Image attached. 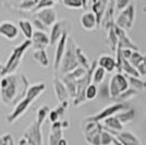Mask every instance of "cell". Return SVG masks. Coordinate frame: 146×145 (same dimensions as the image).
Wrapping results in <instances>:
<instances>
[{"label":"cell","instance_id":"1","mask_svg":"<svg viewBox=\"0 0 146 145\" xmlns=\"http://www.w3.org/2000/svg\"><path fill=\"white\" fill-rule=\"evenodd\" d=\"M46 88L45 83H38V84L32 85L30 88L26 92V96L18 104V106L14 108L11 115H9L7 117V121L9 123H13L14 121L17 120L18 118H20L21 116L24 114L25 111L27 110V108L30 107V105L34 99H36L37 97L39 96Z\"/></svg>","mask_w":146,"mask_h":145},{"label":"cell","instance_id":"2","mask_svg":"<svg viewBox=\"0 0 146 145\" xmlns=\"http://www.w3.org/2000/svg\"><path fill=\"white\" fill-rule=\"evenodd\" d=\"M32 45V41L27 39L24 43H22L20 46H17L15 48L13 49L12 55L10 57V59L8 61L6 66L3 67V70H2V74H8V73L13 72L21 63V59L23 57V55L25 54L26 49L30 47Z\"/></svg>","mask_w":146,"mask_h":145},{"label":"cell","instance_id":"3","mask_svg":"<svg viewBox=\"0 0 146 145\" xmlns=\"http://www.w3.org/2000/svg\"><path fill=\"white\" fill-rule=\"evenodd\" d=\"M129 87L128 79L123 73L119 72L113 74L110 78L109 82H108V88H109V95L110 98L115 99L119 96L121 93L127 91Z\"/></svg>","mask_w":146,"mask_h":145},{"label":"cell","instance_id":"4","mask_svg":"<svg viewBox=\"0 0 146 145\" xmlns=\"http://www.w3.org/2000/svg\"><path fill=\"white\" fill-rule=\"evenodd\" d=\"M68 41H69V46H68L67 51L63 55V58H62L60 63V67H62V72L63 73H70L79 66L75 49L73 48L74 42H73L72 38H68Z\"/></svg>","mask_w":146,"mask_h":145},{"label":"cell","instance_id":"5","mask_svg":"<svg viewBox=\"0 0 146 145\" xmlns=\"http://www.w3.org/2000/svg\"><path fill=\"white\" fill-rule=\"evenodd\" d=\"M134 19H135V6L131 3L128 8L122 10L120 14L118 15L116 20V26L124 31L130 30L133 25Z\"/></svg>","mask_w":146,"mask_h":145},{"label":"cell","instance_id":"6","mask_svg":"<svg viewBox=\"0 0 146 145\" xmlns=\"http://www.w3.org/2000/svg\"><path fill=\"white\" fill-rule=\"evenodd\" d=\"M124 109H127L125 104H122V103L112 104V105H110L108 107H106L104 110H102L96 116L90 117L88 120H90V122H97V121H100V120H105L106 118L111 117V116H115L117 112H119L121 110H124Z\"/></svg>","mask_w":146,"mask_h":145},{"label":"cell","instance_id":"7","mask_svg":"<svg viewBox=\"0 0 146 145\" xmlns=\"http://www.w3.org/2000/svg\"><path fill=\"white\" fill-rule=\"evenodd\" d=\"M71 30V23L69 21L62 20L59 21L52 25V30H51V34L49 37V43L51 45H55L56 43L60 39V37L64 34V33H69V31Z\"/></svg>","mask_w":146,"mask_h":145},{"label":"cell","instance_id":"8","mask_svg":"<svg viewBox=\"0 0 146 145\" xmlns=\"http://www.w3.org/2000/svg\"><path fill=\"white\" fill-rule=\"evenodd\" d=\"M40 127L36 121L32 123L24 133V139L27 141L30 145H42V132H40Z\"/></svg>","mask_w":146,"mask_h":145},{"label":"cell","instance_id":"9","mask_svg":"<svg viewBox=\"0 0 146 145\" xmlns=\"http://www.w3.org/2000/svg\"><path fill=\"white\" fill-rule=\"evenodd\" d=\"M36 19L39 20L46 27L52 26L56 23V20H57V12L52 8H44L43 10H40L37 13Z\"/></svg>","mask_w":146,"mask_h":145},{"label":"cell","instance_id":"10","mask_svg":"<svg viewBox=\"0 0 146 145\" xmlns=\"http://www.w3.org/2000/svg\"><path fill=\"white\" fill-rule=\"evenodd\" d=\"M0 35L13 41L19 35V27L11 21H3L0 23Z\"/></svg>","mask_w":146,"mask_h":145},{"label":"cell","instance_id":"11","mask_svg":"<svg viewBox=\"0 0 146 145\" xmlns=\"http://www.w3.org/2000/svg\"><path fill=\"white\" fill-rule=\"evenodd\" d=\"M68 38H69V33H64L60 39L58 41V45H57V50H56L55 55V70H58L60 67L61 60L63 58V55L66 53V48H67Z\"/></svg>","mask_w":146,"mask_h":145},{"label":"cell","instance_id":"12","mask_svg":"<svg viewBox=\"0 0 146 145\" xmlns=\"http://www.w3.org/2000/svg\"><path fill=\"white\" fill-rule=\"evenodd\" d=\"M98 67H102L106 72H113L117 68L116 59L110 55H102L97 60Z\"/></svg>","mask_w":146,"mask_h":145},{"label":"cell","instance_id":"13","mask_svg":"<svg viewBox=\"0 0 146 145\" xmlns=\"http://www.w3.org/2000/svg\"><path fill=\"white\" fill-rule=\"evenodd\" d=\"M80 22H81L82 27L86 31H93L96 27V25L98 24L96 15L93 12H91V11H87V12L84 13V14L81 17Z\"/></svg>","mask_w":146,"mask_h":145},{"label":"cell","instance_id":"14","mask_svg":"<svg viewBox=\"0 0 146 145\" xmlns=\"http://www.w3.org/2000/svg\"><path fill=\"white\" fill-rule=\"evenodd\" d=\"M31 39H33V43H34L36 49H45V47L49 44L48 35L45 32H43V31L34 32Z\"/></svg>","mask_w":146,"mask_h":145},{"label":"cell","instance_id":"15","mask_svg":"<svg viewBox=\"0 0 146 145\" xmlns=\"http://www.w3.org/2000/svg\"><path fill=\"white\" fill-rule=\"evenodd\" d=\"M61 138H62L61 123L57 121L51 126V133L49 135V145H58V142Z\"/></svg>","mask_w":146,"mask_h":145},{"label":"cell","instance_id":"16","mask_svg":"<svg viewBox=\"0 0 146 145\" xmlns=\"http://www.w3.org/2000/svg\"><path fill=\"white\" fill-rule=\"evenodd\" d=\"M107 8V0H96L94 1L93 3V10H94V14L96 15V19H97V23L99 24L100 20L103 18L104 12Z\"/></svg>","mask_w":146,"mask_h":145},{"label":"cell","instance_id":"17","mask_svg":"<svg viewBox=\"0 0 146 145\" xmlns=\"http://www.w3.org/2000/svg\"><path fill=\"white\" fill-rule=\"evenodd\" d=\"M118 139L122 143V145H140V142L137 138L133 135L131 132L123 131L118 135Z\"/></svg>","mask_w":146,"mask_h":145},{"label":"cell","instance_id":"18","mask_svg":"<svg viewBox=\"0 0 146 145\" xmlns=\"http://www.w3.org/2000/svg\"><path fill=\"white\" fill-rule=\"evenodd\" d=\"M54 84H55V91L57 94V98L59 102H64L67 100L68 98V90L67 87L63 85V83L59 81V80H55L54 81Z\"/></svg>","mask_w":146,"mask_h":145},{"label":"cell","instance_id":"19","mask_svg":"<svg viewBox=\"0 0 146 145\" xmlns=\"http://www.w3.org/2000/svg\"><path fill=\"white\" fill-rule=\"evenodd\" d=\"M115 116H116V118L121 122L122 124H124V123H128V122L133 120L134 117H135V111H134L133 109L127 108L124 109V110H121V111L117 112Z\"/></svg>","mask_w":146,"mask_h":145},{"label":"cell","instance_id":"20","mask_svg":"<svg viewBox=\"0 0 146 145\" xmlns=\"http://www.w3.org/2000/svg\"><path fill=\"white\" fill-rule=\"evenodd\" d=\"M127 79H128L129 86L136 92L146 90V81L144 80L140 79V78H135V76H127Z\"/></svg>","mask_w":146,"mask_h":145},{"label":"cell","instance_id":"21","mask_svg":"<svg viewBox=\"0 0 146 145\" xmlns=\"http://www.w3.org/2000/svg\"><path fill=\"white\" fill-rule=\"evenodd\" d=\"M120 70H122V71L124 72V75H127V76H135V78H140V75H139V73H137V70H136V69H135V68H134V67L129 62L128 59L122 58Z\"/></svg>","mask_w":146,"mask_h":145},{"label":"cell","instance_id":"22","mask_svg":"<svg viewBox=\"0 0 146 145\" xmlns=\"http://www.w3.org/2000/svg\"><path fill=\"white\" fill-rule=\"evenodd\" d=\"M104 123H105V126L108 128V129L115 130L117 132H120V131L123 130V124L117 119L116 116H111V117L106 118L105 121H104Z\"/></svg>","mask_w":146,"mask_h":145},{"label":"cell","instance_id":"23","mask_svg":"<svg viewBox=\"0 0 146 145\" xmlns=\"http://www.w3.org/2000/svg\"><path fill=\"white\" fill-rule=\"evenodd\" d=\"M19 27H20V30L22 31L23 35L27 39L32 38L34 31H33V25H32L30 21H27V20H20L19 21Z\"/></svg>","mask_w":146,"mask_h":145},{"label":"cell","instance_id":"24","mask_svg":"<svg viewBox=\"0 0 146 145\" xmlns=\"http://www.w3.org/2000/svg\"><path fill=\"white\" fill-rule=\"evenodd\" d=\"M106 71L104 70L102 67H96L95 70H93L92 72V80H93V83L95 85L102 84L104 81H105V76H106Z\"/></svg>","mask_w":146,"mask_h":145},{"label":"cell","instance_id":"25","mask_svg":"<svg viewBox=\"0 0 146 145\" xmlns=\"http://www.w3.org/2000/svg\"><path fill=\"white\" fill-rule=\"evenodd\" d=\"M34 59L42 67H48L49 65V60H48V56L46 54L45 49H36V51L33 55Z\"/></svg>","mask_w":146,"mask_h":145},{"label":"cell","instance_id":"26","mask_svg":"<svg viewBox=\"0 0 146 145\" xmlns=\"http://www.w3.org/2000/svg\"><path fill=\"white\" fill-rule=\"evenodd\" d=\"M88 0H63V5L70 9H85Z\"/></svg>","mask_w":146,"mask_h":145},{"label":"cell","instance_id":"27","mask_svg":"<svg viewBox=\"0 0 146 145\" xmlns=\"http://www.w3.org/2000/svg\"><path fill=\"white\" fill-rule=\"evenodd\" d=\"M98 94V86L94 83H90L86 86L85 92H84V96L87 100H93L95 98H97Z\"/></svg>","mask_w":146,"mask_h":145},{"label":"cell","instance_id":"28","mask_svg":"<svg viewBox=\"0 0 146 145\" xmlns=\"http://www.w3.org/2000/svg\"><path fill=\"white\" fill-rule=\"evenodd\" d=\"M97 97H99L102 100H106L110 97L109 88H108V81H104L102 84H99Z\"/></svg>","mask_w":146,"mask_h":145},{"label":"cell","instance_id":"29","mask_svg":"<svg viewBox=\"0 0 146 145\" xmlns=\"http://www.w3.org/2000/svg\"><path fill=\"white\" fill-rule=\"evenodd\" d=\"M137 93H139V92H136L135 90H133V88L129 87L127 91H124L123 93H121V94L117 97V98H115V99L118 100L119 103H121V102H125V100H128V99H130V98L134 97Z\"/></svg>","mask_w":146,"mask_h":145},{"label":"cell","instance_id":"30","mask_svg":"<svg viewBox=\"0 0 146 145\" xmlns=\"http://www.w3.org/2000/svg\"><path fill=\"white\" fill-rule=\"evenodd\" d=\"M144 59H145V57H143L139 51H132V54H131V56H130V58H129L128 60L134 68H136Z\"/></svg>","mask_w":146,"mask_h":145},{"label":"cell","instance_id":"31","mask_svg":"<svg viewBox=\"0 0 146 145\" xmlns=\"http://www.w3.org/2000/svg\"><path fill=\"white\" fill-rule=\"evenodd\" d=\"M48 114H49V107L48 106H42L40 108L38 109V111H37L36 122L39 124V126H42V124H43V122L45 121V119H46V117H47Z\"/></svg>","mask_w":146,"mask_h":145},{"label":"cell","instance_id":"32","mask_svg":"<svg viewBox=\"0 0 146 145\" xmlns=\"http://www.w3.org/2000/svg\"><path fill=\"white\" fill-rule=\"evenodd\" d=\"M108 44H109L110 47L112 49H115L118 46V37H117L115 31H113V27L109 31V34H108Z\"/></svg>","mask_w":146,"mask_h":145},{"label":"cell","instance_id":"33","mask_svg":"<svg viewBox=\"0 0 146 145\" xmlns=\"http://www.w3.org/2000/svg\"><path fill=\"white\" fill-rule=\"evenodd\" d=\"M113 142V138L111 134L106 131L100 133V145H110Z\"/></svg>","mask_w":146,"mask_h":145},{"label":"cell","instance_id":"34","mask_svg":"<svg viewBox=\"0 0 146 145\" xmlns=\"http://www.w3.org/2000/svg\"><path fill=\"white\" fill-rule=\"evenodd\" d=\"M131 1H132V0H116L117 10H119V11L124 10L125 8H128V7L131 5Z\"/></svg>","mask_w":146,"mask_h":145},{"label":"cell","instance_id":"35","mask_svg":"<svg viewBox=\"0 0 146 145\" xmlns=\"http://www.w3.org/2000/svg\"><path fill=\"white\" fill-rule=\"evenodd\" d=\"M135 69L137 70V73L140 76H146V58Z\"/></svg>","mask_w":146,"mask_h":145},{"label":"cell","instance_id":"36","mask_svg":"<svg viewBox=\"0 0 146 145\" xmlns=\"http://www.w3.org/2000/svg\"><path fill=\"white\" fill-rule=\"evenodd\" d=\"M34 24L36 25V27L37 29H39V30H42V31H44V30H46L47 27L45 26V25L39 21V20H37V19H34Z\"/></svg>","mask_w":146,"mask_h":145},{"label":"cell","instance_id":"37","mask_svg":"<svg viewBox=\"0 0 146 145\" xmlns=\"http://www.w3.org/2000/svg\"><path fill=\"white\" fill-rule=\"evenodd\" d=\"M58 145H68V141L66 139H63V138H61L59 140V142H58Z\"/></svg>","mask_w":146,"mask_h":145},{"label":"cell","instance_id":"38","mask_svg":"<svg viewBox=\"0 0 146 145\" xmlns=\"http://www.w3.org/2000/svg\"><path fill=\"white\" fill-rule=\"evenodd\" d=\"M52 1H54V2H56V1H58V0H52Z\"/></svg>","mask_w":146,"mask_h":145},{"label":"cell","instance_id":"39","mask_svg":"<svg viewBox=\"0 0 146 145\" xmlns=\"http://www.w3.org/2000/svg\"><path fill=\"white\" fill-rule=\"evenodd\" d=\"M93 1H96V0H93Z\"/></svg>","mask_w":146,"mask_h":145}]
</instances>
